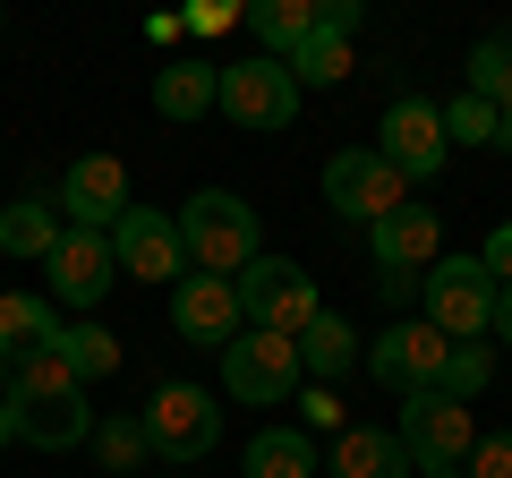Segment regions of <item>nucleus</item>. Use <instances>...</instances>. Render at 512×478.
Masks as SVG:
<instances>
[{
    "mask_svg": "<svg viewBox=\"0 0 512 478\" xmlns=\"http://www.w3.org/2000/svg\"><path fill=\"white\" fill-rule=\"evenodd\" d=\"M367 376H376L384 393H444V368H453V342H444L427 316H393V325L367 342V359H359Z\"/></svg>",
    "mask_w": 512,
    "mask_h": 478,
    "instance_id": "423d86ee",
    "label": "nucleus"
},
{
    "mask_svg": "<svg viewBox=\"0 0 512 478\" xmlns=\"http://www.w3.org/2000/svg\"><path fill=\"white\" fill-rule=\"evenodd\" d=\"M60 197H18V205H0V257H26V265H43L60 248Z\"/></svg>",
    "mask_w": 512,
    "mask_h": 478,
    "instance_id": "aec40b11",
    "label": "nucleus"
},
{
    "mask_svg": "<svg viewBox=\"0 0 512 478\" xmlns=\"http://www.w3.org/2000/svg\"><path fill=\"white\" fill-rule=\"evenodd\" d=\"M495 120H504V111L478 103V94L461 86L453 103H444V146H495Z\"/></svg>",
    "mask_w": 512,
    "mask_h": 478,
    "instance_id": "cd10ccee",
    "label": "nucleus"
},
{
    "mask_svg": "<svg viewBox=\"0 0 512 478\" xmlns=\"http://www.w3.org/2000/svg\"><path fill=\"white\" fill-rule=\"evenodd\" d=\"M316 18H325L333 35H359V18H367V9H359V0H316Z\"/></svg>",
    "mask_w": 512,
    "mask_h": 478,
    "instance_id": "72a5a7b5",
    "label": "nucleus"
},
{
    "mask_svg": "<svg viewBox=\"0 0 512 478\" xmlns=\"http://www.w3.org/2000/svg\"><path fill=\"white\" fill-rule=\"evenodd\" d=\"M111 257H120V274H128V282H163V291L188 274L180 222H171L163 205H128V214H120V231H111Z\"/></svg>",
    "mask_w": 512,
    "mask_h": 478,
    "instance_id": "ddd939ff",
    "label": "nucleus"
},
{
    "mask_svg": "<svg viewBox=\"0 0 512 478\" xmlns=\"http://www.w3.org/2000/svg\"><path fill=\"white\" fill-rule=\"evenodd\" d=\"M325 478H419V470H410V453H402L393 427L350 419L342 436H333V453H325Z\"/></svg>",
    "mask_w": 512,
    "mask_h": 478,
    "instance_id": "dca6fc26",
    "label": "nucleus"
},
{
    "mask_svg": "<svg viewBox=\"0 0 512 478\" xmlns=\"http://www.w3.org/2000/svg\"><path fill=\"white\" fill-rule=\"evenodd\" d=\"M171 325H180L188 342H205V350H231L239 333H248L239 325V291L222 274H180L171 282Z\"/></svg>",
    "mask_w": 512,
    "mask_h": 478,
    "instance_id": "2eb2a0df",
    "label": "nucleus"
},
{
    "mask_svg": "<svg viewBox=\"0 0 512 478\" xmlns=\"http://www.w3.org/2000/svg\"><path fill=\"white\" fill-rule=\"evenodd\" d=\"M359 359H367V350H359V333H350V316L316 308L308 325H299V368H308V385H342Z\"/></svg>",
    "mask_w": 512,
    "mask_h": 478,
    "instance_id": "6ab92c4d",
    "label": "nucleus"
},
{
    "mask_svg": "<svg viewBox=\"0 0 512 478\" xmlns=\"http://www.w3.org/2000/svg\"><path fill=\"white\" fill-rule=\"evenodd\" d=\"M282 69H291V77H299V94H308V86H342V77L359 69V60H350V35H333V26L316 18V35L299 43V52L282 60Z\"/></svg>",
    "mask_w": 512,
    "mask_h": 478,
    "instance_id": "a878e982",
    "label": "nucleus"
},
{
    "mask_svg": "<svg viewBox=\"0 0 512 478\" xmlns=\"http://www.w3.org/2000/svg\"><path fill=\"white\" fill-rule=\"evenodd\" d=\"M495 146H504V154H512V111H504V120H495Z\"/></svg>",
    "mask_w": 512,
    "mask_h": 478,
    "instance_id": "4c0bfd02",
    "label": "nucleus"
},
{
    "mask_svg": "<svg viewBox=\"0 0 512 478\" xmlns=\"http://www.w3.org/2000/svg\"><path fill=\"white\" fill-rule=\"evenodd\" d=\"M367 257H376V291H384V308H402V299L427 282V265L444 257V222H436V205H393V214L367 231Z\"/></svg>",
    "mask_w": 512,
    "mask_h": 478,
    "instance_id": "7ed1b4c3",
    "label": "nucleus"
},
{
    "mask_svg": "<svg viewBox=\"0 0 512 478\" xmlns=\"http://www.w3.org/2000/svg\"><path fill=\"white\" fill-rule=\"evenodd\" d=\"M9 419H18V444H35V453H77V444H94L86 393H69V402H9Z\"/></svg>",
    "mask_w": 512,
    "mask_h": 478,
    "instance_id": "a211bd4d",
    "label": "nucleus"
},
{
    "mask_svg": "<svg viewBox=\"0 0 512 478\" xmlns=\"http://www.w3.org/2000/svg\"><path fill=\"white\" fill-rule=\"evenodd\" d=\"M495 385V342H453V368H444V393L453 402H478Z\"/></svg>",
    "mask_w": 512,
    "mask_h": 478,
    "instance_id": "c85d7f7f",
    "label": "nucleus"
},
{
    "mask_svg": "<svg viewBox=\"0 0 512 478\" xmlns=\"http://www.w3.org/2000/svg\"><path fill=\"white\" fill-rule=\"evenodd\" d=\"M94 453H103L111 478H128L137 461L154 453V444H146V419H137V410H128V419H120V410H111V419H94Z\"/></svg>",
    "mask_w": 512,
    "mask_h": 478,
    "instance_id": "bb28decb",
    "label": "nucleus"
},
{
    "mask_svg": "<svg viewBox=\"0 0 512 478\" xmlns=\"http://www.w3.org/2000/svg\"><path fill=\"white\" fill-rule=\"evenodd\" d=\"M495 342H512V282L495 291Z\"/></svg>",
    "mask_w": 512,
    "mask_h": 478,
    "instance_id": "c9c22d12",
    "label": "nucleus"
},
{
    "mask_svg": "<svg viewBox=\"0 0 512 478\" xmlns=\"http://www.w3.org/2000/svg\"><path fill=\"white\" fill-rule=\"evenodd\" d=\"M60 333V308L43 291H0V350L18 359V350H43Z\"/></svg>",
    "mask_w": 512,
    "mask_h": 478,
    "instance_id": "b1692460",
    "label": "nucleus"
},
{
    "mask_svg": "<svg viewBox=\"0 0 512 478\" xmlns=\"http://www.w3.org/2000/svg\"><path fill=\"white\" fill-rule=\"evenodd\" d=\"M384 163L402 171V188H419V180H436L444 163H453V146H444V103H427V94H393L384 103Z\"/></svg>",
    "mask_w": 512,
    "mask_h": 478,
    "instance_id": "9d476101",
    "label": "nucleus"
},
{
    "mask_svg": "<svg viewBox=\"0 0 512 478\" xmlns=\"http://www.w3.org/2000/svg\"><path fill=\"white\" fill-rule=\"evenodd\" d=\"M299 427H308V436H342V427H350V410H342V393H333V385H299Z\"/></svg>",
    "mask_w": 512,
    "mask_h": 478,
    "instance_id": "c756f323",
    "label": "nucleus"
},
{
    "mask_svg": "<svg viewBox=\"0 0 512 478\" xmlns=\"http://www.w3.org/2000/svg\"><path fill=\"white\" fill-rule=\"evenodd\" d=\"M180 222V248H188V265L197 274H248L256 257H265V231H256V205L248 197H231V188H197L188 197V214H171Z\"/></svg>",
    "mask_w": 512,
    "mask_h": 478,
    "instance_id": "f257e3e1",
    "label": "nucleus"
},
{
    "mask_svg": "<svg viewBox=\"0 0 512 478\" xmlns=\"http://www.w3.org/2000/svg\"><path fill=\"white\" fill-rule=\"evenodd\" d=\"M248 35H256V52H265V60H291L299 43L316 35V0H256V9H248Z\"/></svg>",
    "mask_w": 512,
    "mask_h": 478,
    "instance_id": "4be33fe9",
    "label": "nucleus"
},
{
    "mask_svg": "<svg viewBox=\"0 0 512 478\" xmlns=\"http://www.w3.org/2000/svg\"><path fill=\"white\" fill-rule=\"evenodd\" d=\"M248 478H316V436L308 427H256L248 436Z\"/></svg>",
    "mask_w": 512,
    "mask_h": 478,
    "instance_id": "412c9836",
    "label": "nucleus"
},
{
    "mask_svg": "<svg viewBox=\"0 0 512 478\" xmlns=\"http://www.w3.org/2000/svg\"><path fill=\"white\" fill-rule=\"evenodd\" d=\"M214 94H222V60H205V52H180V60H163L154 69V111L163 120H205L214 111Z\"/></svg>",
    "mask_w": 512,
    "mask_h": 478,
    "instance_id": "f3484780",
    "label": "nucleus"
},
{
    "mask_svg": "<svg viewBox=\"0 0 512 478\" xmlns=\"http://www.w3.org/2000/svg\"><path fill=\"white\" fill-rule=\"evenodd\" d=\"M325 205H333L342 222H367V231H376L393 205H410V188H402V171L384 163L376 146H342V154L325 163Z\"/></svg>",
    "mask_w": 512,
    "mask_h": 478,
    "instance_id": "9b49d317",
    "label": "nucleus"
},
{
    "mask_svg": "<svg viewBox=\"0 0 512 478\" xmlns=\"http://www.w3.org/2000/svg\"><path fill=\"white\" fill-rule=\"evenodd\" d=\"M0 26H9V18H0Z\"/></svg>",
    "mask_w": 512,
    "mask_h": 478,
    "instance_id": "a19ab883",
    "label": "nucleus"
},
{
    "mask_svg": "<svg viewBox=\"0 0 512 478\" xmlns=\"http://www.w3.org/2000/svg\"><path fill=\"white\" fill-rule=\"evenodd\" d=\"M137 419H146L154 461H180V470H188V461H205V453L222 444V393H205V385H163Z\"/></svg>",
    "mask_w": 512,
    "mask_h": 478,
    "instance_id": "6e6552de",
    "label": "nucleus"
},
{
    "mask_svg": "<svg viewBox=\"0 0 512 478\" xmlns=\"http://www.w3.org/2000/svg\"><path fill=\"white\" fill-rule=\"evenodd\" d=\"M419 478H461V470H419Z\"/></svg>",
    "mask_w": 512,
    "mask_h": 478,
    "instance_id": "ea45409f",
    "label": "nucleus"
},
{
    "mask_svg": "<svg viewBox=\"0 0 512 478\" xmlns=\"http://www.w3.org/2000/svg\"><path fill=\"white\" fill-rule=\"evenodd\" d=\"M393 436H402L410 470H461L470 444H478V419H470V402H453V393H410L402 419H393Z\"/></svg>",
    "mask_w": 512,
    "mask_h": 478,
    "instance_id": "1a4fd4ad",
    "label": "nucleus"
},
{
    "mask_svg": "<svg viewBox=\"0 0 512 478\" xmlns=\"http://www.w3.org/2000/svg\"><path fill=\"white\" fill-rule=\"evenodd\" d=\"M461 478H512V427L504 436H478L470 461H461Z\"/></svg>",
    "mask_w": 512,
    "mask_h": 478,
    "instance_id": "7c9ffc66",
    "label": "nucleus"
},
{
    "mask_svg": "<svg viewBox=\"0 0 512 478\" xmlns=\"http://www.w3.org/2000/svg\"><path fill=\"white\" fill-rule=\"evenodd\" d=\"M43 274H52V308H69V316L103 308V291L120 282V257H111V231H60V248L43 257Z\"/></svg>",
    "mask_w": 512,
    "mask_h": 478,
    "instance_id": "f8f14e48",
    "label": "nucleus"
},
{
    "mask_svg": "<svg viewBox=\"0 0 512 478\" xmlns=\"http://www.w3.org/2000/svg\"><path fill=\"white\" fill-rule=\"evenodd\" d=\"M214 111L231 120V129H248V137H274V129H291V120H299V77L282 69V60H265V52L222 60Z\"/></svg>",
    "mask_w": 512,
    "mask_h": 478,
    "instance_id": "39448f33",
    "label": "nucleus"
},
{
    "mask_svg": "<svg viewBox=\"0 0 512 478\" xmlns=\"http://www.w3.org/2000/svg\"><path fill=\"white\" fill-rule=\"evenodd\" d=\"M52 350L69 359V376H77V385H103V376L120 368V333H103L94 316H77V325H60V333H52Z\"/></svg>",
    "mask_w": 512,
    "mask_h": 478,
    "instance_id": "5701e85b",
    "label": "nucleus"
},
{
    "mask_svg": "<svg viewBox=\"0 0 512 478\" xmlns=\"http://www.w3.org/2000/svg\"><path fill=\"white\" fill-rule=\"evenodd\" d=\"M0 393H9V350H0Z\"/></svg>",
    "mask_w": 512,
    "mask_h": 478,
    "instance_id": "58836bf2",
    "label": "nucleus"
},
{
    "mask_svg": "<svg viewBox=\"0 0 512 478\" xmlns=\"http://www.w3.org/2000/svg\"><path fill=\"white\" fill-rule=\"evenodd\" d=\"M299 385H308V368H299V342H291V333H239V342L222 350V393L248 402V410L299 402Z\"/></svg>",
    "mask_w": 512,
    "mask_h": 478,
    "instance_id": "0eeeda50",
    "label": "nucleus"
},
{
    "mask_svg": "<svg viewBox=\"0 0 512 478\" xmlns=\"http://www.w3.org/2000/svg\"><path fill=\"white\" fill-rule=\"evenodd\" d=\"M478 265L495 274V291L512 282V222H495V231H487V248H478Z\"/></svg>",
    "mask_w": 512,
    "mask_h": 478,
    "instance_id": "473e14b6",
    "label": "nucleus"
},
{
    "mask_svg": "<svg viewBox=\"0 0 512 478\" xmlns=\"http://www.w3.org/2000/svg\"><path fill=\"white\" fill-rule=\"evenodd\" d=\"M231 26H248V9H231V0H197L188 9V35H231Z\"/></svg>",
    "mask_w": 512,
    "mask_h": 478,
    "instance_id": "2f4dec72",
    "label": "nucleus"
},
{
    "mask_svg": "<svg viewBox=\"0 0 512 478\" xmlns=\"http://www.w3.org/2000/svg\"><path fill=\"white\" fill-rule=\"evenodd\" d=\"M419 316L444 342H495V274L478 257H436L419 282Z\"/></svg>",
    "mask_w": 512,
    "mask_h": 478,
    "instance_id": "f03ea898",
    "label": "nucleus"
},
{
    "mask_svg": "<svg viewBox=\"0 0 512 478\" xmlns=\"http://www.w3.org/2000/svg\"><path fill=\"white\" fill-rule=\"evenodd\" d=\"M188 35V9H154L146 18V43H180Z\"/></svg>",
    "mask_w": 512,
    "mask_h": 478,
    "instance_id": "f704fd0d",
    "label": "nucleus"
},
{
    "mask_svg": "<svg viewBox=\"0 0 512 478\" xmlns=\"http://www.w3.org/2000/svg\"><path fill=\"white\" fill-rule=\"evenodd\" d=\"M231 291H239V325L248 333H291V342H299V325L325 308V299H316V274L291 265V257H274V248H265L248 274H231Z\"/></svg>",
    "mask_w": 512,
    "mask_h": 478,
    "instance_id": "20e7f679",
    "label": "nucleus"
},
{
    "mask_svg": "<svg viewBox=\"0 0 512 478\" xmlns=\"http://www.w3.org/2000/svg\"><path fill=\"white\" fill-rule=\"evenodd\" d=\"M128 214V163L120 154H77L60 180V222L69 231H120Z\"/></svg>",
    "mask_w": 512,
    "mask_h": 478,
    "instance_id": "4468645a",
    "label": "nucleus"
},
{
    "mask_svg": "<svg viewBox=\"0 0 512 478\" xmlns=\"http://www.w3.org/2000/svg\"><path fill=\"white\" fill-rule=\"evenodd\" d=\"M0 444H18V419H9V402H0Z\"/></svg>",
    "mask_w": 512,
    "mask_h": 478,
    "instance_id": "e433bc0d",
    "label": "nucleus"
},
{
    "mask_svg": "<svg viewBox=\"0 0 512 478\" xmlns=\"http://www.w3.org/2000/svg\"><path fill=\"white\" fill-rule=\"evenodd\" d=\"M461 86H470L478 103L512 111V26H495V35L470 43V69H461Z\"/></svg>",
    "mask_w": 512,
    "mask_h": 478,
    "instance_id": "393cba45",
    "label": "nucleus"
}]
</instances>
